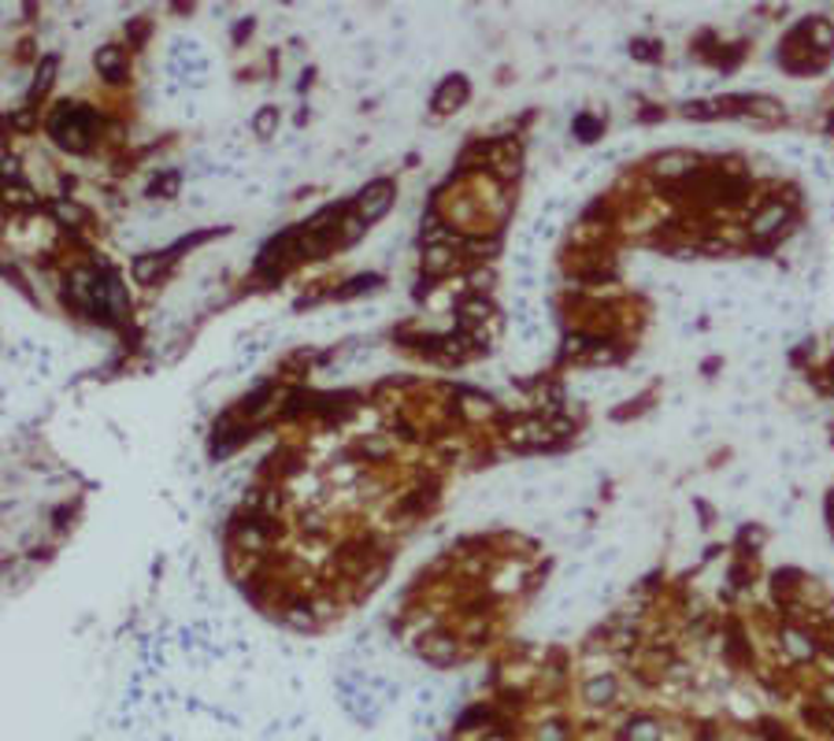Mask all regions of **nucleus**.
Here are the masks:
<instances>
[{
  "mask_svg": "<svg viewBox=\"0 0 834 741\" xmlns=\"http://www.w3.org/2000/svg\"><path fill=\"white\" fill-rule=\"evenodd\" d=\"M463 101H468V82H463L460 74H452V79L441 82V90H438V97H435V112L438 115L457 112Z\"/></svg>",
  "mask_w": 834,
  "mask_h": 741,
  "instance_id": "4",
  "label": "nucleus"
},
{
  "mask_svg": "<svg viewBox=\"0 0 834 741\" xmlns=\"http://www.w3.org/2000/svg\"><path fill=\"white\" fill-rule=\"evenodd\" d=\"M394 197H397V189H394V182H372L361 194V200H356V219L361 222H375V219H383L389 208H394Z\"/></svg>",
  "mask_w": 834,
  "mask_h": 741,
  "instance_id": "3",
  "label": "nucleus"
},
{
  "mask_svg": "<svg viewBox=\"0 0 834 741\" xmlns=\"http://www.w3.org/2000/svg\"><path fill=\"white\" fill-rule=\"evenodd\" d=\"M271 126H279V115H274L271 108H268V112H260V119H257V134H268Z\"/></svg>",
  "mask_w": 834,
  "mask_h": 741,
  "instance_id": "6",
  "label": "nucleus"
},
{
  "mask_svg": "<svg viewBox=\"0 0 834 741\" xmlns=\"http://www.w3.org/2000/svg\"><path fill=\"white\" fill-rule=\"evenodd\" d=\"M49 131L63 148L82 153V148H90V142L97 137L101 119L90 108H82V104H60V108L52 112V119H49Z\"/></svg>",
  "mask_w": 834,
  "mask_h": 741,
  "instance_id": "2",
  "label": "nucleus"
},
{
  "mask_svg": "<svg viewBox=\"0 0 834 741\" xmlns=\"http://www.w3.org/2000/svg\"><path fill=\"white\" fill-rule=\"evenodd\" d=\"M93 63L108 74V79H123V71H126V52L119 49V45H108V49H101L97 56H93Z\"/></svg>",
  "mask_w": 834,
  "mask_h": 741,
  "instance_id": "5",
  "label": "nucleus"
},
{
  "mask_svg": "<svg viewBox=\"0 0 834 741\" xmlns=\"http://www.w3.org/2000/svg\"><path fill=\"white\" fill-rule=\"evenodd\" d=\"M449 741H834V653L801 634L772 664L738 641L705 664L623 623L575 660L504 664Z\"/></svg>",
  "mask_w": 834,
  "mask_h": 741,
  "instance_id": "1",
  "label": "nucleus"
}]
</instances>
